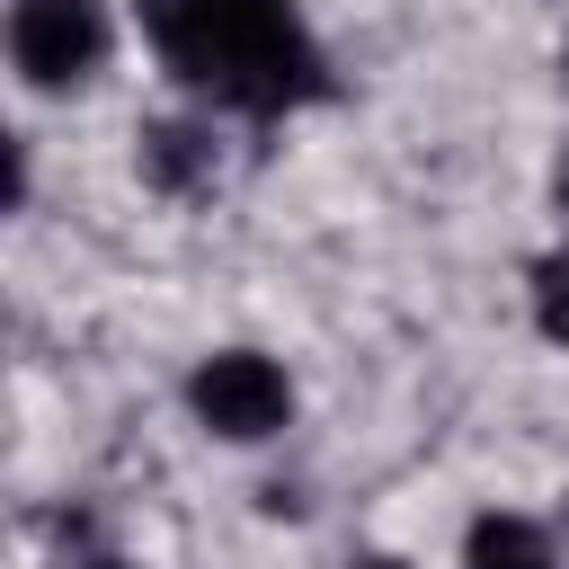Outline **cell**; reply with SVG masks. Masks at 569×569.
<instances>
[{"label": "cell", "instance_id": "1", "mask_svg": "<svg viewBox=\"0 0 569 569\" xmlns=\"http://www.w3.org/2000/svg\"><path fill=\"white\" fill-rule=\"evenodd\" d=\"M142 27L187 89L240 116H284L329 89L320 44L293 18V0H142Z\"/></svg>", "mask_w": 569, "mask_h": 569}, {"label": "cell", "instance_id": "2", "mask_svg": "<svg viewBox=\"0 0 569 569\" xmlns=\"http://www.w3.org/2000/svg\"><path fill=\"white\" fill-rule=\"evenodd\" d=\"M187 400H196V418H204L213 436H231V445H258V436H276V427L293 418L284 365H267V356H249V347L204 356L196 382H187Z\"/></svg>", "mask_w": 569, "mask_h": 569}, {"label": "cell", "instance_id": "3", "mask_svg": "<svg viewBox=\"0 0 569 569\" xmlns=\"http://www.w3.org/2000/svg\"><path fill=\"white\" fill-rule=\"evenodd\" d=\"M9 53L36 89H71L107 62V9L98 0H18L9 9Z\"/></svg>", "mask_w": 569, "mask_h": 569}, {"label": "cell", "instance_id": "4", "mask_svg": "<svg viewBox=\"0 0 569 569\" xmlns=\"http://www.w3.org/2000/svg\"><path fill=\"white\" fill-rule=\"evenodd\" d=\"M462 569H551V542L525 516H480L462 542Z\"/></svg>", "mask_w": 569, "mask_h": 569}, {"label": "cell", "instance_id": "5", "mask_svg": "<svg viewBox=\"0 0 569 569\" xmlns=\"http://www.w3.org/2000/svg\"><path fill=\"white\" fill-rule=\"evenodd\" d=\"M204 169H213V160L196 151V133H178V124H160V133H151V178H160V187H196Z\"/></svg>", "mask_w": 569, "mask_h": 569}, {"label": "cell", "instance_id": "6", "mask_svg": "<svg viewBox=\"0 0 569 569\" xmlns=\"http://www.w3.org/2000/svg\"><path fill=\"white\" fill-rule=\"evenodd\" d=\"M533 320H542V338L569 347V258H542L533 267Z\"/></svg>", "mask_w": 569, "mask_h": 569}, {"label": "cell", "instance_id": "7", "mask_svg": "<svg viewBox=\"0 0 569 569\" xmlns=\"http://www.w3.org/2000/svg\"><path fill=\"white\" fill-rule=\"evenodd\" d=\"M365 569H400V560H365Z\"/></svg>", "mask_w": 569, "mask_h": 569}, {"label": "cell", "instance_id": "8", "mask_svg": "<svg viewBox=\"0 0 569 569\" xmlns=\"http://www.w3.org/2000/svg\"><path fill=\"white\" fill-rule=\"evenodd\" d=\"M98 569H116V560H98Z\"/></svg>", "mask_w": 569, "mask_h": 569}]
</instances>
